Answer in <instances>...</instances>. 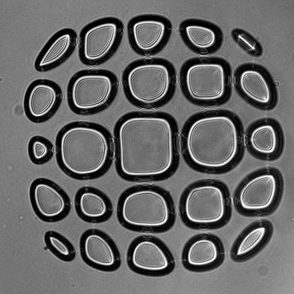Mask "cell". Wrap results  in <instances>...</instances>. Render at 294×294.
Returning a JSON list of instances; mask_svg holds the SVG:
<instances>
[{"label":"cell","instance_id":"1","mask_svg":"<svg viewBox=\"0 0 294 294\" xmlns=\"http://www.w3.org/2000/svg\"><path fill=\"white\" fill-rule=\"evenodd\" d=\"M119 163L130 176L158 175L167 171L173 157V136L164 117L135 116L124 121L118 133Z\"/></svg>","mask_w":294,"mask_h":294},{"label":"cell","instance_id":"2","mask_svg":"<svg viewBox=\"0 0 294 294\" xmlns=\"http://www.w3.org/2000/svg\"><path fill=\"white\" fill-rule=\"evenodd\" d=\"M57 162L63 169L75 174L95 173L107 163L111 152L109 139L101 129L86 125L66 127L56 141Z\"/></svg>","mask_w":294,"mask_h":294},{"label":"cell","instance_id":"3","mask_svg":"<svg viewBox=\"0 0 294 294\" xmlns=\"http://www.w3.org/2000/svg\"><path fill=\"white\" fill-rule=\"evenodd\" d=\"M187 151L192 160L203 166L225 165L238 150L237 131L233 121L222 115L204 117L190 127L187 138Z\"/></svg>","mask_w":294,"mask_h":294},{"label":"cell","instance_id":"4","mask_svg":"<svg viewBox=\"0 0 294 294\" xmlns=\"http://www.w3.org/2000/svg\"><path fill=\"white\" fill-rule=\"evenodd\" d=\"M124 221L138 226H162L169 217L168 204L164 196L151 189H140L129 194L124 199L122 209Z\"/></svg>","mask_w":294,"mask_h":294},{"label":"cell","instance_id":"5","mask_svg":"<svg viewBox=\"0 0 294 294\" xmlns=\"http://www.w3.org/2000/svg\"><path fill=\"white\" fill-rule=\"evenodd\" d=\"M170 81L168 68L158 63L137 66L130 70L127 78L130 96L145 104L156 103L164 98L168 92Z\"/></svg>","mask_w":294,"mask_h":294},{"label":"cell","instance_id":"6","mask_svg":"<svg viewBox=\"0 0 294 294\" xmlns=\"http://www.w3.org/2000/svg\"><path fill=\"white\" fill-rule=\"evenodd\" d=\"M185 83L188 93L195 100L209 101L218 99L223 95L225 90L224 68L217 63L194 64L186 71Z\"/></svg>","mask_w":294,"mask_h":294},{"label":"cell","instance_id":"7","mask_svg":"<svg viewBox=\"0 0 294 294\" xmlns=\"http://www.w3.org/2000/svg\"><path fill=\"white\" fill-rule=\"evenodd\" d=\"M224 211L223 195L216 187L208 186L197 187L192 190L187 198L186 215L194 222L218 221L223 217Z\"/></svg>","mask_w":294,"mask_h":294},{"label":"cell","instance_id":"8","mask_svg":"<svg viewBox=\"0 0 294 294\" xmlns=\"http://www.w3.org/2000/svg\"><path fill=\"white\" fill-rule=\"evenodd\" d=\"M112 84L108 76L101 74L82 75L75 80L72 90L75 106L79 109L97 107L106 101L111 92Z\"/></svg>","mask_w":294,"mask_h":294},{"label":"cell","instance_id":"9","mask_svg":"<svg viewBox=\"0 0 294 294\" xmlns=\"http://www.w3.org/2000/svg\"><path fill=\"white\" fill-rule=\"evenodd\" d=\"M118 32L116 24L104 21L87 29L82 36L81 51L86 60L95 61L105 56L115 45Z\"/></svg>","mask_w":294,"mask_h":294},{"label":"cell","instance_id":"10","mask_svg":"<svg viewBox=\"0 0 294 294\" xmlns=\"http://www.w3.org/2000/svg\"><path fill=\"white\" fill-rule=\"evenodd\" d=\"M277 186L276 179L272 174H265L255 177L241 190L239 201L241 206L252 211L268 208L274 200Z\"/></svg>","mask_w":294,"mask_h":294},{"label":"cell","instance_id":"11","mask_svg":"<svg viewBox=\"0 0 294 294\" xmlns=\"http://www.w3.org/2000/svg\"><path fill=\"white\" fill-rule=\"evenodd\" d=\"M32 197L34 207L43 218L53 219L60 215L65 207L64 197L50 182L37 180L33 185Z\"/></svg>","mask_w":294,"mask_h":294},{"label":"cell","instance_id":"12","mask_svg":"<svg viewBox=\"0 0 294 294\" xmlns=\"http://www.w3.org/2000/svg\"><path fill=\"white\" fill-rule=\"evenodd\" d=\"M132 260L137 267L145 270H162L168 265L167 258L162 250L156 244L151 241H143L134 248Z\"/></svg>","mask_w":294,"mask_h":294},{"label":"cell","instance_id":"13","mask_svg":"<svg viewBox=\"0 0 294 294\" xmlns=\"http://www.w3.org/2000/svg\"><path fill=\"white\" fill-rule=\"evenodd\" d=\"M56 99L54 88L49 85L38 84L30 91L27 102L28 115L35 121L45 119L53 107Z\"/></svg>","mask_w":294,"mask_h":294},{"label":"cell","instance_id":"14","mask_svg":"<svg viewBox=\"0 0 294 294\" xmlns=\"http://www.w3.org/2000/svg\"><path fill=\"white\" fill-rule=\"evenodd\" d=\"M84 255L91 264L103 268H109L114 264L115 256L109 242L97 234L88 235L83 242Z\"/></svg>","mask_w":294,"mask_h":294},{"label":"cell","instance_id":"15","mask_svg":"<svg viewBox=\"0 0 294 294\" xmlns=\"http://www.w3.org/2000/svg\"><path fill=\"white\" fill-rule=\"evenodd\" d=\"M165 27L162 22L155 20H143L136 22L133 26V37L140 49H153L160 43L165 35Z\"/></svg>","mask_w":294,"mask_h":294},{"label":"cell","instance_id":"16","mask_svg":"<svg viewBox=\"0 0 294 294\" xmlns=\"http://www.w3.org/2000/svg\"><path fill=\"white\" fill-rule=\"evenodd\" d=\"M241 87L244 93L253 100L266 103L270 100L271 94L266 80L259 72L249 69L244 71L240 79Z\"/></svg>","mask_w":294,"mask_h":294},{"label":"cell","instance_id":"17","mask_svg":"<svg viewBox=\"0 0 294 294\" xmlns=\"http://www.w3.org/2000/svg\"><path fill=\"white\" fill-rule=\"evenodd\" d=\"M250 140L254 149L261 153H271L276 146V134L270 125H263L255 129L252 133Z\"/></svg>","mask_w":294,"mask_h":294},{"label":"cell","instance_id":"18","mask_svg":"<svg viewBox=\"0 0 294 294\" xmlns=\"http://www.w3.org/2000/svg\"><path fill=\"white\" fill-rule=\"evenodd\" d=\"M217 256L214 244L208 240L198 241L191 246L188 255V262L195 265H206L215 260Z\"/></svg>","mask_w":294,"mask_h":294},{"label":"cell","instance_id":"19","mask_svg":"<svg viewBox=\"0 0 294 294\" xmlns=\"http://www.w3.org/2000/svg\"><path fill=\"white\" fill-rule=\"evenodd\" d=\"M267 230L263 226L254 228L240 241L236 254L241 259L249 257L256 252L265 242Z\"/></svg>","mask_w":294,"mask_h":294},{"label":"cell","instance_id":"20","mask_svg":"<svg viewBox=\"0 0 294 294\" xmlns=\"http://www.w3.org/2000/svg\"><path fill=\"white\" fill-rule=\"evenodd\" d=\"M53 152V144L45 137L35 136L29 142L28 154L31 161L34 164L41 165L45 163L51 159Z\"/></svg>","mask_w":294,"mask_h":294},{"label":"cell","instance_id":"21","mask_svg":"<svg viewBox=\"0 0 294 294\" xmlns=\"http://www.w3.org/2000/svg\"><path fill=\"white\" fill-rule=\"evenodd\" d=\"M186 36L195 47L201 48H209L215 42L216 36L211 29L203 26L192 25L185 28Z\"/></svg>","mask_w":294,"mask_h":294},{"label":"cell","instance_id":"22","mask_svg":"<svg viewBox=\"0 0 294 294\" xmlns=\"http://www.w3.org/2000/svg\"><path fill=\"white\" fill-rule=\"evenodd\" d=\"M44 240L48 248L60 259L68 260L72 257L73 251L69 242L56 233L52 231L47 232Z\"/></svg>","mask_w":294,"mask_h":294},{"label":"cell","instance_id":"23","mask_svg":"<svg viewBox=\"0 0 294 294\" xmlns=\"http://www.w3.org/2000/svg\"><path fill=\"white\" fill-rule=\"evenodd\" d=\"M72 36L64 34L57 38L41 59L39 65L44 67L56 61L69 50L72 44Z\"/></svg>","mask_w":294,"mask_h":294},{"label":"cell","instance_id":"24","mask_svg":"<svg viewBox=\"0 0 294 294\" xmlns=\"http://www.w3.org/2000/svg\"><path fill=\"white\" fill-rule=\"evenodd\" d=\"M80 206L85 215L91 217L101 216L106 210V204L103 200L98 195L91 192H86L82 195Z\"/></svg>","mask_w":294,"mask_h":294},{"label":"cell","instance_id":"25","mask_svg":"<svg viewBox=\"0 0 294 294\" xmlns=\"http://www.w3.org/2000/svg\"><path fill=\"white\" fill-rule=\"evenodd\" d=\"M234 37L240 47L246 53L255 56L262 53L259 43L249 34L242 30H238L234 33Z\"/></svg>","mask_w":294,"mask_h":294}]
</instances>
